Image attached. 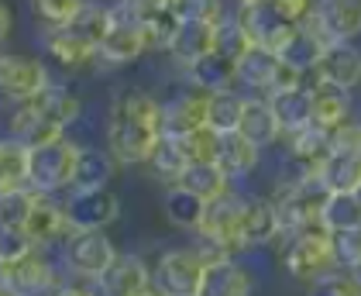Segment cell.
I'll list each match as a JSON object with an SVG mask.
<instances>
[{"mask_svg": "<svg viewBox=\"0 0 361 296\" xmlns=\"http://www.w3.org/2000/svg\"><path fill=\"white\" fill-rule=\"evenodd\" d=\"M162 141V104L141 90H124L114 97L107 121V145L114 162L145 165Z\"/></svg>", "mask_w": 361, "mask_h": 296, "instance_id": "6da1fadb", "label": "cell"}, {"mask_svg": "<svg viewBox=\"0 0 361 296\" xmlns=\"http://www.w3.org/2000/svg\"><path fill=\"white\" fill-rule=\"evenodd\" d=\"M282 269L293 283H320L324 276L337 272L331 255V238L327 231H300V235H289V242L282 248Z\"/></svg>", "mask_w": 361, "mask_h": 296, "instance_id": "7a4b0ae2", "label": "cell"}, {"mask_svg": "<svg viewBox=\"0 0 361 296\" xmlns=\"http://www.w3.org/2000/svg\"><path fill=\"white\" fill-rule=\"evenodd\" d=\"M76 155H80V148L69 145L66 138L28 148V189H35L38 196H49L56 189L73 187Z\"/></svg>", "mask_w": 361, "mask_h": 296, "instance_id": "3957f363", "label": "cell"}, {"mask_svg": "<svg viewBox=\"0 0 361 296\" xmlns=\"http://www.w3.org/2000/svg\"><path fill=\"white\" fill-rule=\"evenodd\" d=\"M207 259L196 248H172L159 259L152 286L159 296H200Z\"/></svg>", "mask_w": 361, "mask_h": 296, "instance_id": "277c9868", "label": "cell"}, {"mask_svg": "<svg viewBox=\"0 0 361 296\" xmlns=\"http://www.w3.org/2000/svg\"><path fill=\"white\" fill-rule=\"evenodd\" d=\"M238 83L248 86V90H255V93L272 97V93H279V90H293V86L306 83V76H300L296 69H289L276 52L255 45V49L238 62Z\"/></svg>", "mask_w": 361, "mask_h": 296, "instance_id": "5b68a950", "label": "cell"}, {"mask_svg": "<svg viewBox=\"0 0 361 296\" xmlns=\"http://www.w3.org/2000/svg\"><path fill=\"white\" fill-rule=\"evenodd\" d=\"M49 86H52L49 83V69L42 62L14 52L0 55V100L25 104V100H35L38 93H45Z\"/></svg>", "mask_w": 361, "mask_h": 296, "instance_id": "8992f818", "label": "cell"}, {"mask_svg": "<svg viewBox=\"0 0 361 296\" xmlns=\"http://www.w3.org/2000/svg\"><path fill=\"white\" fill-rule=\"evenodd\" d=\"M238 21L245 25L251 45L269 49V52H279L282 42L300 28V25H293L272 0H245L241 11H238Z\"/></svg>", "mask_w": 361, "mask_h": 296, "instance_id": "52a82bcc", "label": "cell"}, {"mask_svg": "<svg viewBox=\"0 0 361 296\" xmlns=\"http://www.w3.org/2000/svg\"><path fill=\"white\" fill-rule=\"evenodd\" d=\"M114 262H117V248L104 231H73L66 238V266L76 276L100 279Z\"/></svg>", "mask_w": 361, "mask_h": 296, "instance_id": "ba28073f", "label": "cell"}, {"mask_svg": "<svg viewBox=\"0 0 361 296\" xmlns=\"http://www.w3.org/2000/svg\"><path fill=\"white\" fill-rule=\"evenodd\" d=\"M317 86H334V90H358L361 86V49L355 42H331L324 55H320V66L313 73Z\"/></svg>", "mask_w": 361, "mask_h": 296, "instance_id": "9c48e42d", "label": "cell"}, {"mask_svg": "<svg viewBox=\"0 0 361 296\" xmlns=\"http://www.w3.org/2000/svg\"><path fill=\"white\" fill-rule=\"evenodd\" d=\"M56 293V272L49 266V259L38 255V248L25 255L14 266L0 269V293L4 296H35V293Z\"/></svg>", "mask_w": 361, "mask_h": 296, "instance_id": "30bf717a", "label": "cell"}, {"mask_svg": "<svg viewBox=\"0 0 361 296\" xmlns=\"http://www.w3.org/2000/svg\"><path fill=\"white\" fill-rule=\"evenodd\" d=\"M207 107H210V93L196 86L186 93H176L172 100L162 104V138H183L207 128Z\"/></svg>", "mask_w": 361, "mask_h": 296, "instance_id": "8fae6325", "label": "cell"}, {"mask_svg": "<svg viewBox=\"0 0 361 296\" xmlns=\"http://www.w3.org/2000/svg\"><path fill=\"white\" fill-rule=\"evenodd\" d=\"M141 52H148L141 21L131 18L124 7H114V25H111V31H107V38L100 42V59L111 62V66H128V62H135Z\"/></svg>", "mask_w": 361, "mask_h": 296, "instance_id": "7c38bea8", "label": "cell"}, {"mask_svg": "<svg viewBox=\"0 0 361 296\" xmlns=\"http://www.w3.org/2000/svg\"><path fill=\"white\" fill-rule=\"evenodd\" d=\"M327 45H331V42L324 38V31L317 28V21H313V18H306L303 25L282 42V49H279L276 55L289 66V69H296L300 76H313V73H317V66H320V55H324Z\"/></svg>", "mask_w": 361, "mask_h": 296, "instance_id": "4fadbf2b", "label": "cell"}, {"mask_svg": "<svg viewBox=\"0 0 361 296\" xmlns=\"http://www.w3.org/2000/svg\"><path fill=\"white\" fill-rule=\"evenodd\" d=\"M313 21L327 42H355L361 35V0H317Z\"/></svg>", "mask_w": 361, "mask_h": 296, "instance_id": "5bb4252c", "label": "cell"}, {"mask_svg": "<svg viewBox=\"0 0 361 296\" xmlns=\"http://www.w3.org/2000/svg\"><path fill=\"white\" fill-rule=\"evenodd\" d=\"M97 283H100V296H148V293H155L152 272H148V266L141 262L138 255H117V262H114Z\"/></svg>", "mask_w": 361, "mask_h": 296, "instance_id": "9a60e30c", "label": "cell"}, {"mask_svg": "<svg viewBox=\"0 0 361 296\" xmlns=\"http://www.w3.org/2000/svg\"><path fill=\"white\" fill-rule=\"evenodd\" d=\"M269 104H272L282 138L300 135L303 128L313 124V86L310 83H300L293 90H279V93L269 97Z\"/></svg>", "mask_w": 361, "mask_h": 296, "instance_id": "2e32d148", "label": "cell"}, {"mask_svg": "<svg viewBox=\"0 0 361 296\" xmlns=\"http://www.w3.org/2000/svg\"><path fill=\"white\" fill-rule=\"evenodd\" d=\"M66 214H69L73 231H104L111 220H117L121 203L107 189H100V193H76L66 203Z\"/></svg>", "mask_w": 361, "mask_h": 296, "instance_id": "e0dca14e", "label": "cell"}, {"mask_svg": "<svg viewBox=\"0 0 361 296\" xmlns=\"http://www.w3.org/2000/svg\"><path fill=\"white\" fill-rule=\"evenodd\" d=\"M276 238H282V220L272 200L248 196L245 214H241V248H265Z\"/></svg>", "mask_w": 361, "mask_h": 296, "instance_id": "ac0fdd59", "label": "cell"}, {"mask_svg": "<svg viewBox=\"0 0 361 296\" xmlns=\"http://www.w3.org/2000/svg\"><path fill=\"white\" fill-rule=\"evenodd\" d=\"M255 279L245 269V262L238 259H221V262H207L200 296H251Z\"/></svg>", "mask_w": 361, "mask_h": 296, "instance_id": "d6986e66", "label": "cell"}, {"mask_svg": "<svg viewBox=\"0 0 361 296\" xmlns=\"http://www.w3.org/2000/svg\"><path fill=\"white\" fill-rule=\"evenodd\" d=\"M238 135L245 138V141H251L258 152H262V148H272L279 138H282L269 97H245V114H241Z\"/></svg>", "mask_w": 361, "mask_h": 296, "instance_id": "ffe728a7", "label": "cell"}, {"mask_svg": "<svg viewBox=\"0 0 361 296\" xmlns=\"http://www.w3.org/2000/svg\"><path fill=\"white\" fill-rule=\"evenodd\" d=\"M214 35H217V25H203V21H179V31L169 45V55L176 66L190 69L196 66L203 55L214 52Z\"/></svg>", "mask_w": 361, "mask_h": 296, "instance_id": "44dd1931", "label": "cell"}, {"mask_svg": "<svg viewBox=\"0 0 361 296\" xmlns=\"http://www.w3.org/2000/svg\"><path fill=\"white\" fill-rule=\"evenodd\" d=\"M286 145H289V162L293 165H300L303 172H317L334 152V131L320 128V124H310L300 135L286 138Z\"/></svg>", "mask_w": 361, "mask_h": 296, "instance_id": "7402d4cb", "label": "cell"}, {"mask_svg": "<svg viewBox=\"0 0 361 296\" xmlns=\"http://www.w3.org/2000/svg\"><path fill=\"white\" fill-rule=\"evenodd\" d=\"M25 235L35 244H52L59 238H69L73 235V224H69L66 207H59L56 200H49V196H38L28 224H25Z\"/></svg>", "mask_w": 361, "mask_h": 296, "instance_id": "603a6c76", "label": "cell"}, {"mask_svg": "<svg viewBox=\"0 0 361 296\" xmlns=\"http://www.w3.org/2000/svg\"><path fill=\"white\" fill-rule=\"evenodd\" d=\"M11 138L28 145V148H38V145H49V141H59L62 131L49 117H42V110L35 107V100H25V104H14V114H11Z\"/></svg>", "mask_w": 361, "mask_h": 296, "instance_id": "cb8c5ba5", "label": "cell"}, {"mask_svg": "<svg viewBox=\"0 0 361 296\" xmlns=\"http://www.w3.org/2000/svg\"><path fill=\"white\" fill-rule=\"evenodd\" d=\"M327 193H358L361 189V155L355 148H334L327 162L317 169Z\"/></svg>", "mask_w": 361, "mask_h": 296, "instance_id": "d4e9b609", "label": "cell"}, {"mask_svg": "<svg viewBox=\"0 0 361 296\" xmlns=\"http://www.w3.org/2000/svg\"><path fill=\"white\" fill-rule=\"evenodd\" d=\"M162 211L166 220L179 231H200L203 227V217H207V200H200L196 193L183 189L179 183H172L162 196Z\"/></svg>", "mask_w": 361, "mask_h": 296, "instance_id": "484cf974", "label": "cell"}, {"mask_svg": "<svg viewBox=\"0 0 361 296\" xmlns=\"http://www.w3.org/2000/svg\"><path fill=\"white\" fill-rule=\"evenodd\" d=\"M111 25H114V7H104V4H97V0H83L80 14L66 25V31L100 55V42L107 38Z\"/></svg>", "mask_w": 361, "mask_h": 296, "instance_id": "4316f807", "label": "cell"}, {"mask_svg": "<svg viewBox=\"0 0 361 296\" xmlns=\"http://www.w3.org/2000/svg\"><path fill=\"white\" fill-rule=\"evenodd\" d=\"M114 179V155L100 148H80L76 155V172H73V189L76 193H100Z\"/></svg>", "mask_w": 361, "mask_h": 296, "instance_id": "83f0119b", "label": "cell"}, {"mask_svg": "<svg viewBox=\"0 0 361 296\" xmlns=\"http://www.w3.org/2000/svg\"><path fill=\"white\" fill-rule=\"evenodd\" d=\"M313 124L327 128V131H341L351 124V93L334 90V86H313Z\"/></svg>", "mask_w": 361, "mask_h": 296, "instance_id": "f1b7e54d", "label": "cell"}, {"mask_svg": "<svg viewBox=\"0 0 361 296\" xmlns=\"http://www.w3.org/2000/svg\"><path fill=\"white\" fill-rule=\"evenodd\" d=\"M186 73H190V83H193L196 90H203V93L234 90V83H238V66L227 62V59L217 55V52L203 55V59H200L196 66H190Z\"/></svg>", "mask_w": 361, "mask_h": 296, "instance_id": "f546056e", "label": "cell"}, {"mask_svg": "<svg viewBox=\"0 0 361 296\" xmlns=\"http://www.w3.org/2000/svg\"><path fill=\"white\" fill-rule=\"evenodd\" d=\"M258 155H262V152H258L251 141H245L238 131H234V135H217V155H214V162L221 165L231 179L248 176L251 169L258 165Z\"/></svg>", "mask_w": 361, "mask_h": 296, "instance_id": "4dcf8cb0", "label": "cell"}, {"mask_svg": "<svg viewBox=\"0 0 361 296\" xmlns=\"http://www.w3.org/2000/svg\"><path fill=\"white\" fill-rule=\"evenodd\" d=\"M179 187L196 193L200 200H217L224 193H231V176L224 172L217 162H196V165H186V172H183V179H179Z\"/></svg>", "mask_w": 361, "mask_h": 296, "instance_id": "1f68e13d", "label": "cell"}, {"mask_svg": "<svg viewBox=\"0 0 361 296\" xmlns=\"http://www.w3.org/2000/svg\"><path fill=\"white\" fill-rule=\"evenodd\" d=\"M245 114V93L238 90H221L210 93V107H207V128L214 135H234Z\"/></svg>", "mask_w": 361, "mask_h": 296, "instance_id": "d6a6232c", "label": "cell"}, {"mask_svg": "<svg viewBox=\"0 0 361 296\" xmlns=\"http://www.w3.org/2000/svg\"><path fill=\"white\" fill-rule=\"evenodd\" d=\"M320 224L327 235L361 227V196L358 193H331L324 211H320Z\"/></svg>", "mask_w": 361, "mask_h": 296, "instance_id": "836d02e7", "label": "cell"}, {"mask_svg": "<svg viewBox=\"0 0 361 296\" xmlns=\"http://www.w3.org/2000/svg\"><path fill=\"white\" fill-rule=\"evenodd\" d=\"M35 200H38V193L28 187L7 189L0 196V231H25L31 211H35Z\"/></svg>", "mask_w": 361, "mask_h": 296, "instance_id": "e575fe53", "label": "cell"}, {"mask_svg": "<svg viewBox=\"0 0 361 296\" xmlns=\"http://www.w3.org/2000/svg\"><path fill=\"white\" fill-rule=\"evenodd\" d=\"M35 107L42 110V117H49L59 131H66L80 117V100L73 93H66V90H56V86H49L45 93H38L35 97Z\"/></svg>", "mask_w": 361, "mask_h": 296, "instance_id": "d590c367", "label": "cell"}, {"mask_svg": "<svg viewBox=\"0 0 361 296\" xmlns=\"http://www.w3.org/2000/svg\"><path fill=\"white\" fill-rule=\"evenodd\" d=\"M251 49H255V45H251L248 31H245V25H241L238 18H224L221 25H217V35H214V52L224 55L227 62H234V66H238Z\"/></svg>", "mask_w": 361, "mask_h": 296, "instance_id": "8d00e7d4", "label": "cell"}, {"mask_svg": "<svg viewBox=\"0 0 361 296\" xmlns=\"http://www.w3.org/2000/svg\"><path fill=\"white\" fill-rule=\"evenodd\" d=\"M45 49H49V55L56 59L62 69H80V66H86L90 59H97V52H93L90 45H83L80 38H73L66 28H59L56 35H49Z\"/></svg>", "mask_w": 361, "mask_h": 296, "instance_id": "74e56055", "label": "cell"}, {"mask_svg": "<svg viewBox=\"0 0 361 296\" xmlns=\"http://www.w3.org/2000/svg\"><path fill=\"white\" fill-rule=\"evenodd\" d=\"M141 31H145V45L148 49H166L169 52V45H172V38L179 31V18L172 14V7L155 11V14L141 18Z\"/></svg>", "mask_w": 361, "mask_h": 296, "instance_id": "f35d334b", "label": "cell"}, {"mask_svg": "<svg viewBox=\"0 0 361 296\" xmlns=\"http://www.w3.org/2000/svg\"><path fill=\"white\" fill-rule=\"evenodd\" d=\"M172 14L179 21H203V25H221L227 18V7L224 0H172L169 4Z\"/></svg>", "mask_w": 361, "mask_h": 296, "instance_id": "ab89813d", "label": "cell"}, {"mask_svg": "<svg viewBox=\"0 0 361 296\" xmlns=\"http://www.w3.org/2000/svg\"><path fill=\"white\" fill-rule=\"evenodd\" d=\"M176 148L183 152L186 165H196V162H214L217 155V135L210 128H200L193 135H183V138H172Z\"/></svg>", "mask_w": 361, "mask_h": 296, "instance_id": "60d3db41", "label": "cell"}, {"mask_svg": "<svg viewBox=\"0 0 361 296\" xmlns=\"http://www.w3.org/2000/svg\"><path fill=\"white\" fill-rule=\"evenodd\" d=\"M331 238V255L337 272H351L361 262V227L355 231H334Z\"/></svg>", "mask_w": 361, "mask_h": 296, "instance_id": "b9f144b4", "label": "cell"}, {"mask_svg": "<svg viewBox=\"0 0 361 296\" xmlns=\"http://www.w3.org/2000/svg\"><path fill=\"white\" fill-rule=\"evenodd\" d=\"M148 165H152L166 183H179L183 172H186V159H183V152L176 148L172 138H162V141H159V148H155V155H152Z\"/></svg>", "mask_w": 361, "mask_h": 296, "instance_id": "7bdbcfd3", "label": "cell"}, {"mask_svg": "<svg viewBox=\"0 0 361 296\" xmlns=\"http://www.w3.org/2000/svg\"><path fill=\"white\" fill-rule=\"evenodd\" d=\"M0 165L11 172V179L18 187H28V145H21L14 138L0 141Z\"/></svg>", "mask_w": 361, "mask_h": 296, "instance_id": "ee69618b", "label": "cell"}, {"mask_svg": "<svg viewBox=\"0 0 361 296\" xmlns=\"http://www.w3.org/2000/svg\"><path fill=\"white\" fill-rule=\"evenodd\" d=\"M80 7H83V0H35V14L42 21L56 25V31L69 25L80 14Z\"/></svg>", "mask_w": 361, "mask_h": 296, "instance_id": "f6af8a7d", "label": "cell"}, {"mask_svg": "<svg viewBox=\"0 0 361 296\" xmlns=\"http://www.w3.org/2000/svg\"><path fill=\"white\" fill-rule=\"evenodd\" d=\"M35 248H38V244L31 242L25 231H0V269L21 262V259L31 255Z\"/></svg>", "mask_w": 361, "mask_h": 296, "instance_id": "bcb514c9", "label": "cell"}, {"mask_svg": "<svg viewBox=\"0 0 361 296\" xmlns=\"http://www.w3.org/2000/svg\"><path fill=\"white\" fill-rule=\"evenodd\" d=\"M306 296H361V290L355 286V279L348 272H331L320 283H313L306 290Z\"/></svg>", "mask_w": 361, "mask_h": 296, "instance_id": "7dc6e473", "label": "cell"}, {"mask_svg": "<svg viewBox=\"0 0 361 296\" xmlns=\"http://www.w3.org/2000/svg\"><path fill=\"white\" fill-rule=\"evenodd\" d=\"M11 35V11H7V4L0 0V42Z\"/></svg>", "mask_w": 361, "mask_h": 296, "instance_id": "c3c4849f", "label": "cell"}, {"mask_svg": "<svg viewBox=\"0 0 361 296\" xmlns=\"http://www.w3.org/2000/svg\"><path fill=\"white\" fill-rule=\"evenodd\" d=\"M7 189H18V183H14V179H11V172L0 165V196H4Z\"/></svg>", "mask_w": 361, "mask_h": 296, "instance_id": "681fc988", "label": "cell"}, {"mask_svg": "<svg viewBox=\"0 0 361 296\" xmlns=\"http://www.w3.org/2000/svg\"><path fill=\"white\" fill-rule=\"evenodd\" d=\"M52 296H93V293H86V290H76V286H59Z\"/></svg>", "mask_w": 361, "mask_h": 296, "instance_id": "f907efd6", "label": "cell"}, {"mask_svg": "<svg viewBox=\"0 0 361 296\" xmlns=\"http://www.w3.org/2000/svg\"><path fill=\"white\" fill-rule=\"evenodd\" d=\"M348 276L355 279V286H358V290H361V262H358V266H355V269H351V272H348Z\"/></svg>", "mask_w": 361, "mask_h": 296, "instance_id": "816d5d0a", "label": "cell"}, {"mask_svg": "<svg viewBox=\"0 0 361 296\" xmlns=\"http://www.w3.org/2000/svg\"><path fill=\"white\" fill-rule=\"evenodd\" d=\"M358 155H361V145H358Z\"/></svg>", "mask_w": 361, "mask_h": 296, "instance_id": "f5cc1de1", "label": "cell"}, {"mask_svg": "<svg viewBox=\"0 0 361 296\" xmlns=\"http://www.w3.org/2000/svg\"><path fill=\"white\" fill-rule=\"evenodd\" d=\"M358 196H361V189H358Z\"/></svg>", "mask_w": 361, "mask_h": 296, "instance_id": "db71d44e", "label": "cell"}]
</instances>
